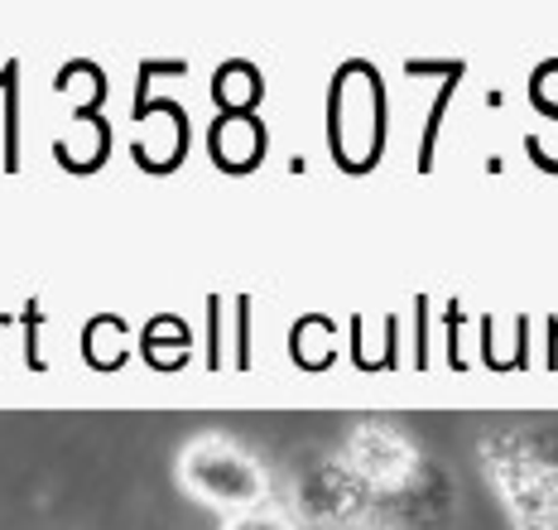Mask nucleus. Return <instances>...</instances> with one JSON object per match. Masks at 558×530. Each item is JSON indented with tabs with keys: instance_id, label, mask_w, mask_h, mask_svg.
Here are the masks:
<instances>
[{
	"instance_id": "obj_1",
	"label": "nucleus",
	"mask_w": 558,
	"mask_h": 530,
	"mask_svg": "<svg viewBox=\"0 0 558 530\" xmlns=\"http://www.w3.org/2000/svg\"><path fill=\"white\" fill-rule=\"evenodd\" d=\"M173 482L189 502L207 506L217 516L270 506V468L227 434H193L173 458Z\"/></svg>"
},
{
	"instance_id": "obj_2",
	"label": "nucleus",
	"mask_w": 558,
	"mask_h": 530,
	"mask_svg": "<svg viewBox=\"0 0 558 530\" xmlns=\"http://www.w3.org/2000/svg\"><path fill=\"white\" fill-rule=\"evenodd\" d=\"M217 530H294L289 521V511H279V506H255V511H241V516H222V526Z\"/></svg>"
}]
</instances>
